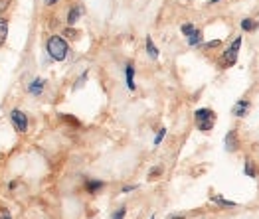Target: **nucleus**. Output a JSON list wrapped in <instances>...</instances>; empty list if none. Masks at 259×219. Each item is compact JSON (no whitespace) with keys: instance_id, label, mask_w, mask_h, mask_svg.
Listing matches in <instances>:
<instances>
[{"instance_id":"4468645a","label":"nucleus","mask_w":259,"mask_h":219,"mask_svg":"<svg viewBox=\"0 0 259 219\" xmlns=\"http://www.w3.org/2000/svg\"><path fill=\"white\" fill-rule=\"evenodd\" d=\"M196 30H198V28L190 22H186V24H182V26H180V32H182L186 38H192V36L196 34Z\"/></svg>"},{"instance_id":"423d86ee","label":"nucleus","mask_w":259,"mask_h":219,"mask_svg":"<svg viewBox=\"0 0 259 219\" xmlns=\"http://www.w3.org/2000/svg\"><path fill=\"white\" fill-rule=\"evenodd\" d=\"M224 146L228 152H238V131H230L224 138Z\"/></svg>"},{"instance_id":"dca6fc26","label":"nucleus","mask_w":259,"mask_h":219,"mask_svg":"<svg viewBox=\"0 0 259 219\" xmlns=\"http://www.w3.org/2000/svg\"><path fill=\"white\" fill-rule=\"evenodd\" d=\"M243 174L249 176V178H255V176H257L255 166H253V162H251V160H245V164H243Z\"/></svg>"},{"instance_id":"c85d7f7f","label":"nucleus","mask_w":259,"mask_h":219,"mask_svg":"<svg viewBox=\"0 0 259 219\" xmlns=\"http://www.w3.org/2000/svg\"><path fill=\"white\" fill-rule=\"evenodd\" d=\"M151 219H154V215H152V217H151Z\"/></svg>"},{"instance_id":"6e6552de","label":"nucleus","mask_w":259,"mask_h":219,"mask_svg":"<svg viewBox=\"0 0 259 219\" xmlns=\"http://www.w3.org/2000/svg\"><path fill=\"white\" fill-rule=\"evenodd\" d=\"M125 81H127L129 91L137 89V85H135V66L133 64H127V67H125Z\"/></svg>"},{"instance_id":"bb28decb","label":"nucleus","mask_w":259,"mask_h":219,"mask_svg":"<svg viewBox=\"0 0 259 219\" xmlns=\"http://www.w3.org/2000/svg\"><path fill=\"white\" fill-rule=\"evenodd\" d=\"M46 4L48 6H54V4H58V0H46Z\"/></svg>"},{"instance_id":"4be33fe9","label":"nucleus","mask_w":259,"mask_h":219,"mask_svg":"<svg viewBox=\"0 0 259 219\" xmlns=\"http://www.w3.org/2000/svg\"><path fill=\"white\" fill-rule=\"evenodd\" d=\"M218 45H222V40H212L208 44H202V47H218Z\"/></svg>"},{"instance_id":"f03ea898","label":"nucleus","mask_w":259,"mask_h":219,"mask_svg":"<svg viewBox=\"0 0 259 219\" xmlns=\"http://www.w3.org/2000/svg\"><path fill=\"white\" fill-rule=\"evenodd\" d=\"M194 119H196V127H198V131L210 132L212 129H214V123H216V113H214V109L202 107V109H196Z\"/></svg>"},{"instance_id":"f3484780","label":"nucleus","mask_w":259,"mask_h":219,"mask_svg":"<svg viewBox=\"0 0 259 219\" xmlns=\"http://www.w3.org/2000/svg\"><path fill=\"white\" fill-rule=\"evenodd\" d=\"M188 45H192V47L202 45V30H196L194 36H192V38H188Z\"/></svg>"},{"instance_id":"cd10ccee","label":"nucleus","mask_w":259,"mask_h":219,"mask_svg":"<svg viewBox=\"0 0 259 219\" xmlns=\"http://www.w3.org/2000/svg\"><path fill=\"white\" fill-rule=\"evenodd\" d=\"M216 2H220V0H210V2H208V4H216Z\"/></svg>"},{"instance_id":"f257e3e1","label":"nucleus","mask_w":259,"mask_h":219,"mask_svg":"<svg viewBox=\"0 0 259 219\" xmlns=\"http://www.w3.org/2000/svg\"><path fill=\"white\" fill-rule=\"evenodd\" d=\"M46 51L54 62H64L67 58V51H69V44L62 36H52L46 44Z\"/></svg>"},{"instance_id":"5701e85b","label":"nucleus","mask_w":259,"mask_h":219,"mask_svg":"<svg viewBox=\"0 0 259 219\" xmlns=\"http://www.w3.org/2000/svg\"><path fill=\"white\" fill-rule=\"evenodd\" d=\"M0 219H12V215H10V211H8V209H4V207H2V209H0Z\"/></svg>"},{"instance_id":"2eb2a0df","label":"nucleus","mask_w":259,"mask_h":219,"mask_svg":"<svg viewBox=\"0 0 259 219\" xmlns=\"http://www.w3.org/2000/svg\"><path fill=\"white\" fill-rule=\"evenodd\" d=\"M6 36H8V20L0 18V45L6 42Z\"/></svg>"},{"instance_id":"1a4fd4ad","label":"nucleus","mask_w":259,"mask_h":219,"mask_svg":"<svg viewBox=\"0 0 259 219\" xmlns=\"http://www.w3.org/2000/svg\"><path fill=\"white\" fill-rule=\"evenodd\" d=\"M101 188H105V184L101 180H87L85 182V192L87 194H97Z\"/></svg>"},{"instance_id":"9b49d317","label":"nucleus","mask_w":259,"mask_h":219,"mask_svg":"<svg viewBox=\"0 0 259 219\" xmlns=\"http://www.w3.org/2000/svg\"><path fill=\"white\" fill-rule=\"evenodd\" d=\"M44 85H46V81H44L42 77H36L32 83H30V87H28V91L32 93V95H40L42 93Z\"/></svg>"},{"instance_id":"6ab92c4d","label":"nucleus","mask_w":259,"mask_h":219,"mask_svg":"<svg viewBox=\"0 0 259 219\" xmlns=\"http://www.w3.org/2000/svg\"><path fill=\"white\" fill-rule=\"evenodd\" d=\"M164 136H166V129L162 127V129H158V132H156V136H154V146H158L162 140H164Z\"/></svg>"},{"instance_id":"0eeeda50","label":"nucleus","mask_w":259,"mask_h":219,"mask_svg":"<svg viewBox=\"0 0 259 219\" xmlns=\"http://www.w3.org/2000/svg\"><path fill=\"white\" fill-rule=\"evenodd\" d=\"M247 113H249V101H245V99H239L238 103L232 107V115L238 117V119L247 117Z\"/></svg>"},{"instance_id":"7ed1b4c3","label":"nucleus","mask_w":259,"mask_h":219,"mask_svg":"<svg viewBox=\"0 0 259 219\" xmlns=\"http://www.w3.org/2000/svg\"><path fill=\"white\" fill-rule=\"evenodd\" d=\"M239 47H241V36H238L232 45L222 53V58H220V66L224 67V69H228V67L236 66L238 64V56H239Z\"/></svg>"},{"instance_id":"b1692460","label":"nucleus","mask_w":259,"mask_h":219,"mask_svg":"<svg viewBox=\"0 0 259 219\" xmlns=\"http://www.w3.org/2000/svg\"><path fill=\"white\" fill-rule=\"evenodd\" d=\"M137 188H139V186H125V188H123L121 192H123V194H131V192H135Z\"/></svg>"},{"instance_id":"20e7f679","label":"nucleus","mask_w":259,"mask_h":219,"mask_svg":"<svg viewBox=\"0 0 259 219\" xmlns=\"http://www.w3.org/2000/svg\"><path fill=\"white\" fill-rule=\"evenodd\" d=\"M10 121H12L14 129H16L18 132L28 131V117H26V113H22L20 109L10 111Z\"/></svg>"},{"instance_id":"412c9836","label":"nucleus","mask_w":259,"mask_h":219,"mask_svg":"<svg viewBox=\"0 0 259 219\" xmlns=\"http://www.w3.org/2000/svg\"><path fill=\"white\" fill-rule=\"evenodd\" d=\"M162 172V168L160 166H154V168H151V174H149V180H152V178H156V176Z\"/></svg>"},{"instance_id":"393cba45","label":"nucleus","mask_w":259,"mask_h":219,"mask_svg":"<svg viewBox=\"0 0 259 219\" xmlns=\"http://www.w3.org/2000/svg\"><path fill=\"white\" fill-rule=\"evenodd\" d=\"M8 4H10V0H0V14L6 10V6H8Z\"/></svg>"},{"instance_id":"a878e982","label":"nucleus","mask_w":259,"mask_h":219,"mask_svg":"<svg viewBox=\"0 0 259 219\" xmlns=\"http://www.w3.org/2000/svg\"><path fill=\"white\" fill-rule=\"evenodd\" d=\"M168 219H184V215H180V213H174V215H170Z\"/></svg>"},{"instance_id":"9d476101","label":"nucleus","mask_w":259,"mask_h":219,"mask_svg":"<svg viewBox=\"0 0 259 219\" xmlns=\"http://www.w3.org/2000/svg\"><path fill=\"white\" fill-rule=\"evenodd\" d=\"M241 30L243 32H255V30H259V22L253 18H243L241 20Z\"/></svg>"},{"instance_id":"a211bd4d","label":"nucleus","mask_w":259,"mask_h":219,"mask_svg":"<svg viewBox=\"0 0 259 219\" xmlns=\"http://www.w3.org/2000/svg\"><path fill=\"white\" fill-rule=\"evenodd\" d=\"M125 213H127V207H125V205H121L119 209H115V211H113L111 219H125Z\"/></svg>"},{"instance_id":"aec40b11","label":"nucleus","mask_w":259,"mask_h":219,"mask_svg":"<svg viewBox=\"0 0 259 219\" xmlns=\"http://www.w3.org/2000/svg\"><path fill=\"white\" fill-rule=\"evenodd\" d=\"M87 73H89V71H83V73H81V75H79V79H77V83H75V85H73V89H79L81 87V85H83V83H85V79H87Z\"/></svg>"},{"instance_id":"39448f33","label":"nucleus","mask_w":259,"mask_h":219,"mask_svg":"<svg viewBox=\"0 0 259 219\" xmlns=\"http://www.w3.org/2000/svg\"><path fill=\"white\" fill-rule=\"evenodd\" d=\"M83 12H85V8H83L81 4L71 6V8H69V12H67V26H69V28H73V26L77 24V20L83 16Z\"/></svg>"},{"instance_id":"ddd939ff","label":"nucleus","mask_w":259,"mask_h":219,"mask_svg":"<svg viewBox=\"0 0 259 219\" xmlns=\"http://www.w3.org/2000/svg\"><path fill=\"white\" fill-rule=\"evenodd\" d=\"M212 201H214V203H218V205H222V207H236V205H238L236 201L226 199V197H222V196H214V197H212Z\"/></svg>"},{"instance_id":"f8f14e48","label":"nucleus","mask_w":259,"mask_h":219,"mask_svg":"<svg viewBox=\"0 0 259 219\" xmlns=\"http://www.w3.org/2000/svg\"><path fill=\"white\" fill-rule=\"evenodd\" d=\"M147 53H149V58H151L152 62H154V60H158V47L154 45L151 36H147Z\"/></svg>"}]
</instances>
